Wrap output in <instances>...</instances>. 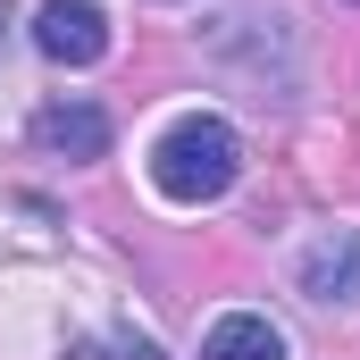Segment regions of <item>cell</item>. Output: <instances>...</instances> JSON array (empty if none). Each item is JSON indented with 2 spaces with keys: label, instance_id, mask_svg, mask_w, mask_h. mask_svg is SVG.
<instances>
[{
  "label": "cell",
  "instance_id": "cell-1",
  "mask_svg": "<svg viewBox=\"0 0 360 360\" xmlns=\"http://www.w3.org/2000/svg\"><path fill=\"white\" fill-rule=\"evenodd\" d=\"M235 168H243V134H235L226 117H210V109L176 117V126L151 143V184H160L168 201H184V210L218 201V193L235 184Z\"/></svg>",
  "mask_w": 360,
  "mask_h": 360
},
{
  "label": "cell",
  "instance_id": "cell-6",
  "mask_svg": "<svg viewBox=\"0 0 360 360\" xmlns=\"http://www.w3.org/2000/svg\"><path fill=\"white\" fill-rule=\"evenodd\" d=\"M109 360H160V344H143V335H109Z\"/></svg>",
  "mask_w": 360,
  "mask_h": 360
},
{
  "label": "cell",
  "instance_id": "cell-2",
  "mask_svg": "<svg viewBox=\"0 0 360 360\" xmlns=\"http://www.w3.org/2000/svg\"><path fill=\"white\" fill-rule=\"evenodd\" d=\"M34 51L59 59V68L109 59V8H101V0H42V8H34Z\"/></svg>",
  "mask_w": 360,
  "mask_h": 360
},
{
  "label": "cell",
  "instance_id": "cell-5",
  "mask_svg": "<svg viewBox=\"0 0 360 360\" xmlns=\"http://www.w3.org/2000/svg\"><path fill=\"white\" fill-rule=\"evenodd\" d=\"M201 360H285V335H276L260 310H226L201 335Z\"/></svg>",
  "mask_w": 360,
  "mask_h": 360
},
{
  "label": "cell",
  "instance_id": "cell-4",
  "mask_svg": "<svg viewBox=\"0 0 360 360\" xmlns=\"http://www.w3.org/2000/svg\"><path fill=\"white\" fill-rule=\"evenodd\" d=\"M34 143L59 151V160H101V151H109V117H101L92 101H51V109L34 117Z\"/></svg>",
  "mask_w": 360,
  "mask_h": 360
},
{
  "label": "cell",
  "instance_id": "cell-3",
  "mask_svg": "<svg viewBox=\"0 0 360 360\" xmlns=\"http://www.w3.org/2000/svg\"><path fill=\"white\" fill-rule=\"evenodd\" d=\"M302 293L310 302H360V226H344V235L302 252Z\"/></svg>",
  "mask_w": 360,
  "mask_h": 360
}]
</instances>
